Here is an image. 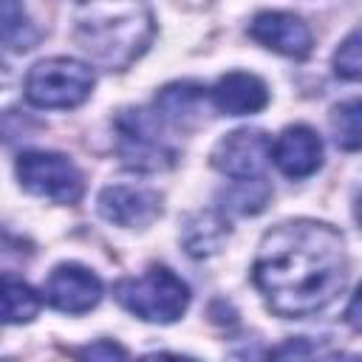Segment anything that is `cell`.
I'll use <instances>...</instances> for the list:
<instances>
[{
    "label": "cell",
    "mask_w": 362,
    "mask_h": 362,
    "mask_svg": "<svg viewBox=\"0 0 362 362\" xmlns=\"http://www.w3.org/2000/svg\"><path fill=\"white\" fill-rule=\"evenodd\" d=\"M252 277L274 314L294 320L311 317L345 288V240L322 221L297 218L277 223L257 246Z\"/></svg>",
    "instance_id": "obj_1"
},
{
    "label": "cell",
    "mask_w": 362,
    "mask_h": 362,
    "mask_svg": "<svg viewBox=\"0 0 362 362\" xmlns=\"http://www.w3.org/2000/svg\"><path fill=\"white\" fill-rule=\"evenodd\" d=\"M153 31V11L141 3H90L76 8V42L107 71L133 65L147 51Z\"/></svg>",
    "instance_id": "obj_2"
},
{
    "label": "cell",
    "mask_w": 362,
    "mask_h": 362,
    "mask_svg": "<svg viewBox=\"0 0 362 362\" xmlns=\"http://www.w3.org/2000/svg\"><path fill=\"white\" fill-rule=\"evenodd\" d=\"M122 308L144 322H175L189 305V286L167 266H150L139 277H124L113 286Z\"/></svg>",
    "instance_id": "obj_3"
},
{
    "label": "cell",
    "mask_w": 362,
    "mask_h": 362,
    "mask_svg": "<svg viewBox=\"0 0 362 362\" xmlns=\"http://www.w3.org/2000/svg\"><path fill=\"white\" fill-rule=\"evenodd\" d=\"M93 71L90 65L71 59V57H51L40 59L25 74V99L34 107L48 110H68L82 105L93 90Z\"/></svg>",
    "instance_id": "obj_4"
},
{
    "label": "cell",
    "mask_w": 362,
    "mask_h": 362,
    "mask_svg": "<svg viewBox=\"0 0 362 362\" xmlns=\"http://www.w3.org/2000/svg\"><path fill=\"white\" fill-rule=\"evenodd\" d=\"M116 133H119V158L144 173L167 170L175 161V150L164 141L158 130V113H147L141 107L122 110L116 116Z\"/></svg>",
    "instance_id": "obj_5"
},
{
    "label": "cell",
    "mask_w": 362,
    "mask_h": 362,
    "mask_svg": "<svg viewBox=\"0 0 362 362\" xmlns=\"http://www.w3.org/2000/svg\"><path fill=\"white\" fill-rule=\"evenodd\" d=\"M17 178L20 184L48 201L57 204H76L82 198V173L76 164L62 153L48 150H25L17 156Z\"/></svg>",
    "instance_id": "obj_6"
},
{
    "label": "cell",
    "mask_w": 362,
    "mask_h": 362,
    "mask_svg": "<svg viewBox=\"0 0 362 362\" xmlns=\"http://www.w3.org/2000/svg\"><path fill=\"white\" fill-rule=\"evenodd\" d=\"M272 139L263 130H232L226 133L215 147H212V167L223 175H229L232 181H252V178H263V170L272 158Z\"/></svg>",
    "instance_id": "obj_7"
},
{
    "label": "cell",
    "mask_w": 362,
    "mask_h": 362,
    "mask_svg": "<svg viewBox=\"0 0 362 362\" xmlns=\"http://www.w3.org/2000/svg\"><path fill=\"white\" fill-rule=\"evenodd\" d=\"M42 297L57 311L85 314V311L99 305V300H102V280L90 269H85L79 263H59L48 274V280L42 286Z\"/></svg>",
    "instance_id": "obj_8"
},
{
    "label": "cell",
    "mask_w": 362,
    "mask_h": 362,
    "mask_svg": "<svg viewBox=\"0 0 362 362\" xmlns=\"http://www.w3.org/2000/svg\"><path fill=\"white\" fill-rule=\"evenodd\" d=\"M99 215L116 226H147L158 218L161 212V198L158 192L147 187H130V184H113L99 192Z\"/></svg>",
    "instance_id": "obj_9"
},
{
    "label": "cell",
    "mask_w": 362,
    "mask_h": 362,
    "mask_svg": "<svg viewBox=\"0 0 362 362\" xmlns=\"http://www.w3.org/2000/svg\"><path fill=\"white\" fill-rule=\"evenodd\" d=\"M249 37L257 40L260 45L291 57V59H303L311 51V31L308 25L288 11H260L255 14V20L249 23Z\"/></svg>",
    "instance_id": "obj_10"
},
{
    "label": "cell",
    "mask_w": 362,
    "mask_h": 362,
    "mask_svg": "<svg viewBox=\"0 0 362 362\" xmlns=\"http://www.w3.org/2000/svg\"><path fill=\"white\" fill-rule=\"evenodd\" d=\"M272 158L286 178H308L322 164V139L308 124H291L277 136Z\"/></svg>",
    "instance_id": "obj_11"
},
{
    "label": "cell",
    "mask_w": 362,
    "mask_h": 362,
    "mask_svg": "<svg viewBox=\"0 0 362 362\" xmlns=\"http://www.w3.org/2000/svg\"><path fill=\"white\" fill-rule=\"evenodd\" d=\"M212 102L226 116H249V113H257L269 105V88L255 74L232 71L215 82Z\"/></svg>",
    "instance_id": "obj_12"
},
{
    "label": "cell",
    "mask_w": 362,
    "mask_h": 362,
    "mask_svg": "<svg viewBox=\"0 0 362 362\" xmlns=\"http://www.w3.org/2000/svg\"><path fill=\"white\" fill-rule=\"evenodd\" d=\"M204 88L198 82H173L156 93V113L161 122L175 127H189L201 119Z\"/></svg>",
    "instance_id": "obj_13"
},
{
    "label": "cell",
    "mask_w": 362,
    "mask_h": 362,
    "mask_svg": "<svg viewBox=\"0 0 362 362\" xmlns=\"http://www.w3.org/2000/svg\"><path fill=\"white\" fill-rule=\"evenodd\" d=\"M229 235V223L221 212H195L184 221L181 226V243L187 249V255L192 257H209L221 249V243Z\"/></svg>",
    "instance_id": "obj_14"
},
{
    "label": "cell",
    "mask_w": 362,
    "mask_h": 362,
    "mask_svg": "<svg viewBox=\"0 0 362 362\" xmlns=\"http://www.w3.org/2000/svg\"><path fill=\"white\" fill-rule=\"evenodd\" d=\"M272 198V187L266 178H252V181H232L221 192V212L232 215H257L266 209Z\"/></svg>",
    "instance_id": "obj_15"
},
{
    "label": "cell",
    "mask_w": 362,
    "mask_h": 362,
    "mask_svg": "<svg viewBox=\"0 0 362 362\" xmlns=\"http://www.w3.org/2000/svg\"><path fill=\"white\" fill-rule=\"evenodd\" d=\"M37 42H40L37 23H31L28 11L20 3L6 0L3 3V45H6V51L23 54V51H31Z\"/></svg>",
    "instance_id": "obj_16"
},
{
    "label": "cell",
    "mask_w": 362,
    "mask_h": 362,
    "mask_svg": "<svg viewBox=\"0 0 362 362\" xmlns=\"http://www.w3.org/2000/svg\"><path fill=\"white\" fill-rule=\"evenodd\" d=\"M40 311V297L34 294V288L11 274L3 277V320L8 325H20V322H31Z\"/></svg>",
    "instance_id": "obj_17"
},
{
    "label": "cell",
    "mask_w": 362,
    "mask_h": 362,
    "mask_svg": "<svg viewBox=\"0 0 362 362\" xmlns=\"http://www.w3.org/2000/svg\"><path fill=\"white\" fill-rule=\"evenodd\" d=\"M331 133L337 147L362 150V99H348L331 110Z\"/></svg>",
    "instance_id": "obj_18"
},
{
    "label": "cell",
    "mask_w": 362,
    "mask_h": 362,
    "mask_svg": "<svg viewBox=\"0 0 362 362\" xmlns=\"http://www.w3.org/2000/svg\"><path fill=\"white\" fill-rule=\"evenodd\" d=\"M334 71L342 79L351 82H362V28H356L354 34H348L337 54H334Z\"/></svg>",
    "instance_id": "obj_19"
},
{
    "label": "cell",
    "mask_w": 362,
    "mask_h": 362,
    "mask_svg": "<svg viewBox=\"0 0 362 362\" xmlns=\"http://www.w3.org/2000/svg\"><path fill=\"white\" fill-rule=\"evenodd\" d=\"M76 362H127V354L113 339H96L90 345H82L74 351Z\"/></svg>",
    "instance_id": "obj_20"
},
{
    "label": "cell",
    "mask_w": 362,
    "mask_h": 362,
    "mask_svg": "<svg viewBox=\"0 0 362 362\" xmlns=\"http://www.w3.org/2000/svg\"><path fill=\"white\" fill-rule=\"evenodd\" d=\"M314 356H317V345L305 337H294L280 342L266 362H314Z\"/></svg>",
    "instance_id": "obj_21"
},
{
    "label": "cell",
    "mask_w": 362,
    "mask_h": 362,
    "mask_svg": "<svg viewBox=\"0 0 362 362\" xmlns=\"http://www.w3.org/2000/svg\"><path fill=\"white\" fill-rule=\"evenodd\" d=\"M345 322H348L354 331L362 334V283H359L356 294L351 297V303H348V308H345Z\"/></svg>",
    "instance_id": "obj_22"
},
{
    "label": "cell",
    "mask_w": 362,
    "mask_h": 362,
    "mask_svg": "<svg viewBox=\"0 0 362 362\" xmlns=\"http://www.w3.org/2000/svg\"><path fill=\"white\" fill-rule=\"evenodd\" d=\"M139 362H198L192 356H175V354H147Z\"/></svg>",
    "instance_id": "obj_23"
},
{
    "label": "cell",
    "mask_w": 362,
    "mask_h": 362,
    "mask_svg": "<svg viewBox=\"0 0 362 362\" xmlns=\"http://www.w3.org/2000/svg\"><path fill=\"white\" fill-rule=\"evenodd\" d=\"M320 362H362V356L359 354H328Z\"/></svg>",
    "instance_id": "obj_24"
},
{
    "label": "cell",
    "mask_w": 362,
    "mask_h": 362,
    "mask_svg": "<svg viewBox=\"0 0 362 362\" xmlns=\"http://www.w3.org/2000/svg\"><path fill=\"white\" fill-rule=\"evenodd\" d=\"M356 221H359V223H362V195H359V198H356Z\"/></svg>",
    "instance_id": "obj_25"
},
{
    "label": "cell",
    "mask_w": 362,
    "mask_h": 362,
    "mask_svg": "<svg viewBox=\"0 0 362 362\" xmlns=\"http://www.w3.org/2000/svg\"><path fill=\"white\" fill-rule=\"evenodd\" d=\"M6 362H11V359H6Z\"/></svg>",
    "instance_id": "obj_26"
}]
</instances>
